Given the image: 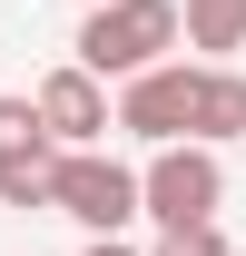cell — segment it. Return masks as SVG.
I'll list each match as a JSON object with an SVG mask.
<instances>
[{"label": "cell", "instance_id": "obj_1", "mask_svg": "<svg viewBox=\"0 0 246 256\" xmlns=\"http://www.w3.org/2000/svg\"><path fill=\"white\" fill-rule=\"evenodd\" d=\"M187 40V10L178 0H89V20H79V69H98V79H138V69H158L168 50Z\"/></svg>", "mask_w": 246, "mask_h": 256}, {"label": "cell", "instance_id": "obj_4", "mask_svg": "<svg viewBox=\"0 0 246 256\" xmlns=\"http://www.w3.org/2000/svg\"><path fill=\"white\" fill-rule=\"evenodd\" d=\"M118 128L148 138V148L187 138V128H197V60H158V69H138V79H118Z\"/></svg>", "mask_w": 246, "mask_h": 256}, {"label": "cell", "instance_id": "obj_7", "mask_svg": "<svg viewBox=\"0 0 246 256\" xmlns=\"http://www.w3.org/2000/svg\"><path fill=\"white\" fill-rule=\"evenodd\" d=\"M187 138H207V148L246 138V79L226 60H197V128H187Z\"/></svg>", "mask_w": 246, "mask_h": 256}, {"label": "cell", "instance_id": "obj_9", "mask_svg": "<svg viewBox=\"0 0 246 256\" xmlns=\"http://www.w3.org/2000/svg\"><path fill=\"white\" fill-rule=\"evenodd\" d=\"M148 256H236L226 236H216V217H197V226H158V246Z\"/></svg>", "mask_w": 246, "mask_h": 256}, {"label": "cell", "instance_id": "obj_5", "mask_svg": "<svg viewBox=\"0 0 246 256\" xmlns=\"http://www.w3.org/2000/svg\"><path fill=\"white\" fill-rule=\"evenodd\" d=\"M60 138L40 118V98H0V207H50Z\"/></svg>", "mask_w": 246, "mask_h": 256}, {"label": "cell", "instance_id": "obj_2", "mask_svg": "<svg viewBox=\"0 0 246 256\" xmlns=\"http://www.w3.org/2000/svg\"><path fill=\"white\" fill-rule=\"evenodd\" d=\"M50 207H60L69 226H89V236H118L128 217H148V188H138V168H118L108 148H60Z\"/></svg>", "mask_w": 246, "mask_h": 256}, {"label": "cell", "instance_id": "obj_6", "mask_svg": "<svg viewBox=\"0 0 246 256\" xmlns=\"http://www.w3.org/2000/svg\"><path fill=\"white\" fill-rule=\"evenodd\" d=\"M40 118H50V138H60V148H98V138H108V128H118V98H108V79H98V69H50V79H40Z\"/></svg>", "mask_w": 246, "mask_h": 256}, {"label": "cell", "instance_id": "obj_3", "mask_svg": "<svg viewBox=\"0 0 246 256\" xmlns=\"http://www.w3.org/2000/svg\"><path fill=\"white\" fill-rule=\"evenodd\" d=\"M138 188H148V217L158 226H197L226 207V158H216L207 138H168L148 168H138Z\"/></svg>", "mask_w": 246, "mask_h": 256}, {"label": "cell", "instance_id": "obj_10", "mask_svg": "<svg viewBox=\"0 0 246 256\" xmlns=\"http://www.w3.org/2000/svg\"><path fill=\"white\" fill-rule=\"evenodd\" d=\"M79 256H138V246H128V236H89Z\"/></svg>", "mask_w": 246, "mask_h": 256}, {"label": "cell", "instance_id": "obj_8", "mask_svg": "<svg viewBox=\"0 0 246 256\" xmlns=\"http://www.w3.org/2000/svg\"><path fill=\"white\" fill-rule=\"evenodd\" d=\"M178 10H187V50H207V60L246 50V0H178Z\"/></svg>", "mask_w": 246, "mask_h": 256}]
</instances>
